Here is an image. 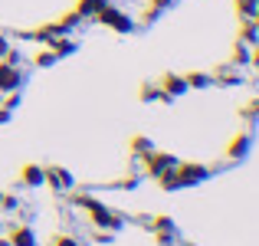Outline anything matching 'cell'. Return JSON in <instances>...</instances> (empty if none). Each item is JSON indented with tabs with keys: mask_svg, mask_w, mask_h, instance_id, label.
I'll use <instances>...</instances> for the list:
<instances>
[{
	"mask_svg": "<svg viewBox=\"0 0 259 246\" xmlns=\"http://www.w3.org/2000/svg\"><path fill=\"white\" fill-rule=\"evenodd\" d=\"M95 20H99L102 26H108V30H115V33H132L135 30V23H132V17L128 13H121L118 7H102L99 13H95Z\"/></svg>",
	"mask_w": 259,
	"mask_h": 246,
	"instance_id": "1",
	"label": "cell"
},
{
	"mask_svg": "<svg viewBox=\"0 0 259 246\" xmlns=\"http://www.w3.org/2000/svg\"><path fill=\"white\" fill-rule=\"evenodd\" d=\"M233 63H236V66L253 63V53H249V46H246V43H236V50H233Z\"/></svg>",
	"mask_w": 259,
	"mask_h": 246,
	"instance_id": "13",
	"label": "cell"
},
{
	"mask_svg": "<svg viewBox=\"0 0 259 246\" xmlns=\"http://www.w3.org/2000/svg\"><path fill=\"white\" fill-rule=\"evenodd\" d=\"M10 246H36V236H33L30 227H17L10 233Z\"/></svg>",
	"mask_w": 259,
	"mask_h": 246,
	"instance_id": "9",
	"label": "cell"
},
{
	"mask_svg": "<svg viewBox=\"0 0 259 246\" xmlns=\"http://www.w3.org/2000/svg\"><path fill=\"white\" fill-rule=\"evenodd\" d=\"M7 121H10V108L0 105V125H7Z\"/></svg>",
	"mask_w": 259,
	"mask_h": 246,
	"instance_id": "18",
	"label": "cell"
},
{
	"mask_svg": "<svg viewBox=\"0 0 259 246\" xmlns=\"http://www.w3.org/2000/svg\"><path fill=\"white\" fill-rule=\"evenodd\" d=\"M43 184H50L53 190H69L72 187V174L66 168H43Z\"/></svg>",
	"mask_w": 259,
	"mask_h": 246,
	"instance_id": "3",
	"label": "cell"
},
{
	"mask_svg": "<svg viewBox=\"0 0 259 246\" xmlns=\"http://www.w3.org/2000/svg\"><path fill=\"white\" fill-rule=\"evenodd\" d=\"M56 246H79V243H76V240H69V236H59Z\"/></svg>",
	"mask_w": 259,
	"mask_h": 246,
	"instance_id": "19",
	"label": "cell"
},
{
	"mask_svg": "<svg viewBox=\"0 0 259 246\" xmlns=\"http://www.w3.org/2000/svg\"><path fill=\"white\" fill-rule=\"evenodd\" d=\"M249 145H253V138H249V135H236V138L227 145V154H230V158H236V161H240V158H246Z\"/></svg>",
	"mask_w": 259,
	"mask_h": 246,
	"instance_id": "6",
	"label": "cell"
},
{
	"mask_svg": "<svg viewBox=\"0 0 259 246\" xmlns=\"http://www.w3.org/2000/svg\"><path fill=\"white\" fill-rule=\"evenodd\" d=\"M171 4H174V0H151V7H158V10H167Z\"/></svg>",
	"mask_w": 259,
	"mask_h": 246,
	"instance_id": "17",
	"label": "cell"
},
{
	"mask_svg": "<svg viewBox=\"0 0 259 246\" xmlns=\"http://www.w3.org/2000/svg\"><path fill=\"white\" fill-rule=\"evenodd\" d=\"M53 63H56V53H53V50H43L36 56V66H53Z\"/></svg>",
	"mask_w": 259,
	"mask_h": 246,
	"instance_id": "15",
	"label": "cell"
},
{
	"mask_svg": "<svg viewBox=\"0 0 259 246\" xmlns=\"http://www.w3.org/2000/svg\"><path fill=\"white\" fill-rule=\"evenodd\" d=\"M161 92H164L167 99H177V95H184V92H187V79H184V76H177V72H167V76L161 79Z\"/></svg>",
	"mask_w": 259,
	"mask_h": 246,
	"instance_id": "5",
	"label": "cell"
},
{
	"mask_svg": "<svg viewBox=\"0 0 259 246\" xmlns=\"http://www.w3.org/2000/svg\"><path fill=\"white\" fill-rule=\"evenodd\" d=\"M132 151L138 154V158H145L148 151H154V145H151V138H145V135H138V138H132Z\"/></svg>",
	"mask_w": 259,
	"mask_h": 246,
	"instance_id": "12",
	"label": "cell"
},
{
	"mask_svg": "<svg viewBox=\"0 0 259 246\" xmlns=\"http://www.w3.org/2000/svg\"><path fill=\"white\" fill-rule=\"evenodd\" d=\"M0 246H10V240H0Z\"/></svg>",
	"mask_w": 259,
	"mask_h": 246,
	"instance_id": "21",
	"label": "cell"
},
{
	"mask_svg": "<svg viewBox=\"0 0 259 246\" xmlns=\"http://www.w3.org/2000/svg\"><path fill=\"white\" fill-rule=\"evenodd\" d=\"M253 63L259 66V46H256V53H253Z\"/></svg>",
	"mask_w": 259,
	"mask_h": 246,
	"instance_id": "20",
	"label": "cell"
},
{
	"mask_svg": "<svg viewBox=\"0 0 259 246\" xmlns=\"http://www.w3.org/2000/svg\"><path fill=\"white\" fill-rule=\"evenodd\" d=\"M20 82H23V72L13 63H0V92H17Z\"/></svg>",
	"mask_w": 259,
	"mask_h": 246,
	"instance_id": "4",
	"label": "cell"
},
{
	"mask_svg": "<svg viewBox=\"0 0 259 246\" xmlns=\"http://www.w3.org/2000/svg\"><path fill=\"white\" fill-rule=\"evenodd\" d=\"M187 79V89H207L210 82H213V76H207V72H190V76H184Z\"/></svg>",
	"mask_w": 259,
	"mask_h": 246,
	"instance_id": "11",
	"label": "cell"
},
{
	"mask_svg": "<svg viewBox=\"0 0 259 246\" xmlns=\"http://www.w3.org/2000/svg\"><path fill=\"white\" fill-rule=\"evenodd\" d=\"M46 46H50V50L56 53V59H59V56H72V53L79 50V46H76V39H69L66 33H63V36H56L53 43H46Z\"/></svg>",
	"mask_w": 259,
	"mask_h": 246,
	"instance_id": "7",
	"label": "cell"
},
{
	"mask_svg": "<svg viewBox=\"0 0 259 246\" xmlns=\"http://www.w3.org/2000/svg\"><path fill=\"white\" fill-rule=\"evenodd\" d=\"M240 43H246V46H259V30H256V23H253V20H246V23H243Z\"/></svg>",
	"mask_w": 259,
	"mask_h": 246,
	"instance_id": "10",
	"label": "cell"
},
{
	"mask_svg": "<svg viewBox=\"0 0 259 246\" xmlns=\"http://www.w3.org/2000/svg\"><path fill=\"white\" fill-rule=\"evenodd\" d=\"M171 168H177V158H174V154H167V151H148L145 154V171L151 177L167 174Z\"/></svg>",
	"mask_w": 259,
	"mask_h": 246,
	"instance_id": "2",
	"label": "cell"
},
{
	"mask_svg": "<svg viewBox=\"0 0 259 246\" xmlns=\"http://www.w3.org/2000/svg\"><path fill=\"white\" fill-rule=\"evenodd\" d=\"M217 82H220V86H236L240 76H236L233 69H220V72H217Z\"/></svg>",
	"mask_w": 259,
	"mask_h": 246,
	"instance_id": "14",
	"label": "cell"
},
{
	"mask_svg": "<svg viewBox=\"0 0 259 246\" xmlns=\"http://www.w3.org/2000/svg\"><path fill=\"white\" fill-rule=\"evenodd\" d=\"M20 181H23L26 187H39V184H43V168H39V164H26V168L20 171Z\"/></svg>",
	"mask_w": 259,
	"mask_h": 246,
	"instance_id": "8",
	"label": "cell"
},
{
	"mask_svg": "<svg viewBox=\"0 0 259 246\" xmlns=\"http://www.w3.org/2000/svg\"><path fill=\"white\" fill-rule=\"evenodd\" d=\"M17 105H20V95H17V92H10V95L4 99V108H10V112H13Z\"/></svg>",
	"mask_w": 259,
	"mask_h": 246,
	"instance_id": "16",
	"label": "cell"
}]
</instances>
